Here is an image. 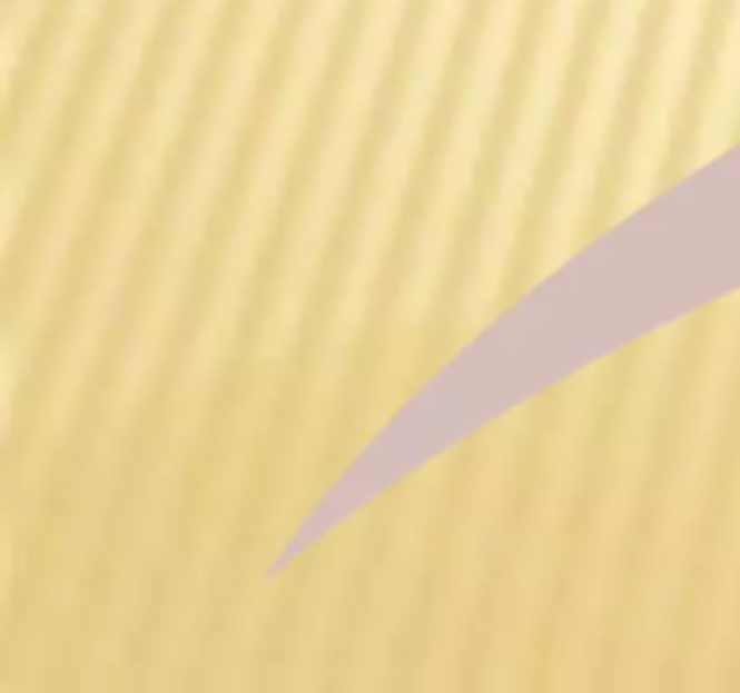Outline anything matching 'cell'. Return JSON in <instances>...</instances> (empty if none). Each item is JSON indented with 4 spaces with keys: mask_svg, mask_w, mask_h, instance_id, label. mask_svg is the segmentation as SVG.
<instances>
[]
</instances>
